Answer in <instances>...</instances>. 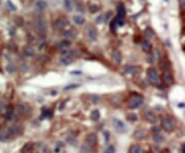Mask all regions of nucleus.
<instances>
[{"mask_svg":"<svg viewBox=\"0 0 185 153\" xmlns=\"http://www.w3.org/2000/svg\"><path fill=\"white\" fill-rule=\"evenodd\" d=\"M33 150V144L32 143H27L23 146L22 148V153H31V151Z\"/></svg>","mask_w":185,"mask_h":153,"instance_id":"24","label":"nucleus"},{"mask_svg":"<svg viewBox=\"0 0 185 153\" xmlns=\"http://www.w3.org/2000/svg\"><path fill=\"white\" fill-rule=\"evenodd\" d=\"M36 29L40 35H46V22L43 16H39L36 20Z\"/></svg>","mask_w":185,"mask_h":153,"instance_id":"2","label":"nucleus"},{"mask_svg":"<svg viewBox=\"0 0 185 153\" xmlns=\"http://www.w3.org/2000/svg\"><path fill=\"white\" fill-rule=\"evenodd\" d=\"M18 110H19V112L24 116H28L30 113H31V108H30L29 105L26 104V103H19Z\"/></svg>","mask_w":185,"mask_h":153,"instance_id":"7","label":"nucleus"},{"mask_svg":"<svg viewBox=\"0 0 185 153\" xmlns=\"http://www.w3.org/2000/svg\"><path fill=\"white\" fill-rule=\"evenodd\" d=\"M144 102V99L140 95H134L129 99V108L130 109H136L139 108Z\"/></svg>","mask_w":185,"mask_h":153,"instance_id":"1","label":"nucleus"},{"mask_svg":"<svg viewBox=\"0 0 185 153\" xmlns=\"http://www.w3.org/2000/svg\"><path fill=\"white\" fill-rule=\"evenodd\" d=\"M100 6L99 5H97V4H90L89 5V9H90V12H92V14H95V12H99L100 10Z\"/></svg>","mask_w":185,"mask_h":153,"instance_id":"30","label":"nucleus"},{"mask_svg":"<svg viewBox=\"0 0 185 153\" xmlns=\"http://www.w3.org/2000/svg\"><path fill=\"white\" fill-rule=\"evenodd\" d=\"M80 85L78 84V83H74V84H70V85H67V87H64V90H70V89H74V88H77L79 87Z\"/></svg>","mask_w":185,"mask_h":153,"instance_id":"31","label":"nucleus"},{"mask_svg":"<svg viewBox=\"0 0 185 153\" xmlns=\"http://www.w3.org/2000/svg\"><path fill=\"white\" fill-rule=\"evenodd\" d=\"M112 58H113V60L115 61L116 64H120V63H121V53H120V51H118V49H115V51H113Z\"/></svg>","mask_w":185,"mask_h":153,"instance_id":"21","label":"nucleus"},{"mask_svg":"<svg viewBox=\"0 0 185 153\" xmlns=\"http://www.w3.org/2000/svg\"><path fill=\"white\" fill-rule=\"evenodd\" d=\"M126 7H124V4H121V3L118 4V5H117V17H118V18L124 19V17H126Z\"/></svg>","mask_w":185,"mask_h":153,"instance_id":"18","label":"nucleus"},{"mask_svg":"<svg viewBox=\"0 0 185 153\" xmlns=\"http://www.w3.org/2000/svg\"><path fill=\"white\" fill-rule=\"evenodd\" d=\"M147 78L151 84H158V82H160V75L155 69H148Z\"/></svg>","mask_w":185,"mask_h":153,"instance_id":"4","label":"nucleus"},{"mask_svg":"<svg viewBox=\"0 0 185 153\" xmlns=\"http://www.w3.org/2000/svg\"><path fill=\"white\" fill-rule=\"evenodd\" d=\"M2 109H3V103H2V101L0 100V111H1Z\"/></svg>","mask_w":185,"mask_h":153,"instance_id":"43","label":"nucleus"},{"mask_svg":"<svg viewBox=\"0 0 185 153\" xmlns=\"http://www.w3.org/2000/svg\"><path fill=\"white\" fill-rule=\"evenodd\" d=\"M63 5L67 12H71L73 9V1L72 0H63Z\"/></svg>","mask_w":185,"mask_h":153,"instance_id":"23","label":"nucleus"},{"mask_svg":"<svg viewBox=\"0 0 185 153\" xmlns=\"http://www.w3.org/2000/svg\"><path fill=\"white\" fill-rule=\"evenodd\" d=\"M110 18H111V12H108L106 14V16H105V18H104V22H105V23H107V22L109 21V19H110Z\"/></svg>","mask_w":185,"mask_h":153,"instance_id":"36","label":"nucleus"},{"mask_svg":"<svg viewBox=\"0 0 185 153\" xmlns=\"http://www.w3.org/2000/svg\"><path fill=\"white\" fill-rule=\"evenodd\" d=\"M144 116H145L146 119H147L149 122H151V123H155V122L158 121V117H156V115L153 113V112L150 111V110H145V112H144Z\"/></svg>","mask_w":185,"mask_h":153,"instance_id":"9","label":"nucleus"},{"mask_svg":"<svg viewBox=\"0 0 185 153\" xmlns=\"http://www.w3.org/2000/svg\"><path fill=\"white\" fill-rule=\"evenodd\" d=\"M130 153H145V152H144V150L142 149L140 146L133 145L132 147H131V149H130Z\"/></svg>","mask_w":185,"mask_h":153,"instance_id":"26","label":"nucleus"},{"mask_svg":"<svg viewBox=\"0 0 185 153\" xmlns=\"http://www.w3.org/2000/svg\"><path fill=\"white\" fill-rule=\"evenodd\" d=\"M153 140H154L155 142H162L163 140V138L162 137V136L158 135V136H154V137H153Z\"/></svg>","mask_w":185,"mask_h":153,"instance_id":"34","label":"nucleus"},{"mask_svg":"<svg viewBox=\"0 0 185 153\" xmlns=\"http://www.w3.org/2000/svg\"><path fill=\"white\" fill-rule=\"evenodd\" d=\"M134 137L136 138V139H138V140H143V139H145V138L147 137V131H144V130L136 131L134 133Z\"/></svg>","mask_w":185,"mask_h":153,"instance_id":"19","label":"nucleus"},{"mask_svg":"<svg viewBox=\"0 0 185 153\" xmlns=\"http://www.w3.org/2000/svg\"><path fill=\"white\" fill-rule=\"evenodd\" d=\"M141 46H142V49H143L145 53H150V51H152L151 42H150L149 40H147V39H144L143 41L141 42Z\"/></svg>","mask_w":185,"mask_h":153,"instance_id":"15","label":"nucleus"},{"mask_svg":"<svg viewBox=\"0 0 185 153\" xmlns=\"http://www.w3.org/2000/svg\"><path fill=\"white\" fill-rule=\"evenodd\" d=\"M116 27H117V25H116V23L114 22V21H112V23H111V26H110V28H111V31H112V32H115V30H116Z\"/></svg>","mask_w":185,"mask_h":153,"instance_id":"37","label":"nucleus"},{"mask_svg":"<svg viewBox=\"0 0 185 153\" xmlns=\"http://www.w3.org/2000/svg\"><path fill=\"white\" fill-rule=\"evenodd\" d=\"M180 3H181V8L185 9V0H180Z\"/></svg>","mask_w":185,"mask_h":153,"instance_id":"42","label":"nucleus"},{"mask_svg":"<svg viewBox=\"0 0 185 153\" xmlns=\"http://www.w3.org/2000/svg\"><path fill=\"white\" fill-rule=\"evenodd\" d=\"M7 131L10 136H18L22 133V128H21L20 126H12L10 128H8Z\"/></svg>","mask_w":185,"mask_h":153,"instance_id":"16","label":"nucleus"},{"mask_svg":"<svg viewBox=\"0 0 185 153\" xmlns=\"http://www.w3.org/2000/svg\"><path fill=\"white\" fill-rule=\"evenodd\" d=\"M183 20H184V22H185V16L183 17Z\"/></svg>","mask_w":185,"mask_h":153,"instance_id":"46","label":"nucleus"},{"mask_svg":"<svg viewBox=\"0 0 185 153\" xmlns=\"http://www.w3.org/2000/svg\"><path fill=\"white\" fill-rule=\"evenodd\" d=\"M87 37H89V39L91 40V41H96L97 40V31L94 27H92V26L87 27Z\"/></svg>","mask_w":185,"mask_h":153,"instance_id":"10","label":"nucleus"},{"mask_svg":"<svg viewBox=\"0 0 185 153\" xmlns=\"http://www.w3.org/2000/svg\"><path fill=\"white\" fill-rule=\"evenodd\" d=\"M6 69H7L9 72H14V71L16 70V67H12V65H9V66H7V68Z\"/></svg>","mask_w":185,"mask_h":153,"instance_id":"40","label":"nucleus"},{"mask_svg":"<svg viewBox=\"0 0 185 153\" xmlns=\"http://www.w3.org/2000/svg\"><path fill=\"white\" fill-rule=\"evenodd\" d=\"M14 107L12 106H8L7 108H6V114H5V116H6V118L7 119H10V118L14 116Z\"/></svg>","mask_w":185,"mask_h":153,"instance_id":"29","label":"nucleus"},{"mask_svg":"<svg viewBox=\"0 0 185 153\" xmlns=\"http://www.w3.org/2000/svg\"><path fill=\"white\" fill-rule=\"evenodd\" d=\"M70 45V41H67V40H65V41L61 42V44H60V47H68Z\"/></svg>","mask_w":185,"mask_h":153,"instance_id":"33","label":"nucleus"},{"mask_svg":"<svg viewBox=\"0 0 185 153\" xmlns=\"http://www.w3.org/2000/svg\"><path fill=\"white\" fill-rule=\"evenodd\" d=\"M71 74H81L80 71H78V72H71Z\"/></svg>","mask_w":185,"mask_h":153,"instance_id":"44","label":"nucleus"},{"mask_svg":"<svg viewBox=\"0 0 185 153\" xmlns=\"http://www.w3.org/2000/svg\"><path fill=\"white\" fill-rule=\"evenodd\" d=\"M145 33H146V35H147V36H153L154 35V33L152 32L151 29H147L145 31Z\"/></svg>","mask_w":185,"mask_h":153,"instance_id":"38","label":"nucleus"},{"mask_svg":"<svg viewBox=\"0 0 185 153\" xmlns=\"http://www.w3.org/2000/svg\"><path fill=\"white\" fill-rule=\"evenodd\" d=\"M5 7L7 8L8 10H10V12H16L17 10V6L14 5V3H12L10 0H7V1L5 2Z\"/></svg>","mask_w":185,"mask_h":153,"instance_id":"25","label":"nucleus"},{"mask_svg":"<svg viewBox=\"0 0 185 153\" xmlns=\"http://www.w3.org/2000/svg\"><path fill=\"white\" fill-rule=\"evenodd\" d=\"M182 153H185V145L182 146Z\"/></svg>","mask_w":185,"mask_h":153,"instance_id":"45","label":"nucleus"},{"mask_svg":"<svg viewBox=\"0 0 185 153\" xmlns=\"http://www.w3.org/2000/svg\"><path fill=\"white\" fill-rule=\"evenodd\" d=\"M77 10H78V12H83V7H82V4H81V3H79V2H77Z\"/></svg>","mask_w":185,"mask_h":153,"instance_id":"39","label":"nucleus"},{"mask_svg":"<svg viewBox=\"0 0 185 153\" xmlns=\"http://www.w3.org/2000/svg\"><path fill=\"white\" fill-rule=\"evenodd\" d=\"M151 131H153V133H158V131H160V128H158V126H153V128H151Z\"/></svg>","mask_w":185,"mask_h":153,"instance_id":"41","label":"nucleus"},{"mask_svg":"<svg viewBox=\"0 0 185 153\" xmlns=\"http://www.w3.org/2000/svg\"><path fill=\"white\" fill-rule=\"evenodd\" d=\"M24 53H25L26 57L32 58L35 56V51H34V48L32 46H27L25 48V51H24Z\"/></svg>","mask_w":185,"mask_h":153,"instance_id":"22","label":"nucleus"},{"mask_svg":"<svg viewBox=\"0 0 185 153\" xmlns=\"http://www.w3.org/2000/svg\"><path fill=\"white\" fill-rule=\"evenodd\" d=\"M163 80L167 85H171L173 83V76L169 71H165L163 74Z\"/></svg>","mask_w":185,"mask_h":153,"instance_id":"13","label":"nucleus"},{"mask_svg":"<svg viewBox=\"0 0 185 153\" xmlns=\"http://www.w3.org/2000/svg\"><path fill=\"white\" fill-rule=\"evenodd\" d=\"M0 55H1V49H0Z\"/></svg>","mask_w":185,"mask_h":153,"instance_id":"47","label":"nucleus"},{"mask_svg":"<svg viewBox=\"0 0 185 153\" xmlns=\"http://www.w3.org/2000/svg\"><path fill=\"white\" fill-rule=\"evenodd\" d=\"M77 35V32L75 29H69V30H66V31L63 32V36L68 39H74Z\"/></svg>","mask_w":185,"mask_h":153,"instance_id":"14","label":"nucleus"},{"mask_svg":"<svg viewBox=\"0 0 185 153\" xmlns=\"http://www.w3.org/2000/svg\"><path fill=\"white\" fill-rule=\"evenodd\" d=\"M9 137H10V135H9V133H8V131H3L0 133V140H1V141H4V142L8 141Z\"/></svg>","mask_w":185,"mask_h":153,"instance_id":"27","label":"nucleus"},{"mask_svg":"<svg viewBox=\"0 0 185 153\" xmlns=\"http://www.w3.org/2000/svg\"><path fill=\"white\" fill-rule=\"evenodd\" d=\"M128 118L131 121H136L137 120V116L135 115V114H130V115H128Z\"/></svg>","mask_w":185,"mask_h":153,"instance_id":"35","label":"nucleus"},{"mask_svg":"<svg viewBox=\"0 0 185 153\" xmlns=\"http://www.w3.org/2000/svg\"><path fill=\"white\" fill-rule=\"evenodd\" d=\"M103 153H115V148H114V146H112V145H110V146H108V147L105 149V151L103 152Z\"/></svg>","mask_w":185,"mask_h":153,"instance_id":"32","label":"nucleus"},{"mask_svg":"<svg viewBox=\"0 0 185 153\" xmlns=\"http://www.w3.org/2000/svg\"><path fill=\"white\" fill-rule=\"evenodd\" d=\"M73 61V58L71 57L70 55H63L61 58H60V63L62 64V65H65V66H68L70 65L71 63H72Z\"/></svg>","mask_w":185,"mask_h":153,"instance_id":"12","label":"nucleus"},{"mask_svg":"<svg viewBox=\"0 0 185 153\" xmlns=\"http://www.w3.org/2000/svg\"><path fill=\"white\" fill-rule=\"evenodd\" d=\"M162 126L165 131H172L175 128V121L169 116H165L162 119Z\"/></svg>","mask_w":185,"mask_h":153,"instance_id":"3","label":"nucleus"},{"mask_svg":"<svg viewBox=\"0 0 185 153\" xmlns=\"http://www.w3.org/2000/svg\"><path fill=\"white\" fill-rule=\"evenodd\" d=\"M35 7L38 12H42V10H44L47 7L46 1V0H37L35 3Z\"/></svg>","mask_w":185,"mask_h":153,"instance_id":"17","label":"nucleus"},{"mask_svg":"<svg viewBox=\"0 0 185 153\" xmlns=\"http://www.w3.org/2000/svg\"><path fill=\"white\" fill-rule=\"evenodd\" d=\"M100 118V111L99 110H94L91 113V119L92 121H97Z\"/></svg>","mask_w":185,"mask_h":153,"instance_id":"28","label":"nucleus"},{"mask_svg":"<svg viewBox=\"0 0 185 153\" xmlns=\"http://www.w3.org/2000/svg\"><path fill=\"white\" fill-rule=\"evenodd\" d=\"M73 22L76 24V25L81 26V25H83V24H85V17L81 16V14H76V16L73 17Z\"/></svg>","mask_w":185,"mask_h":153,"instance_id":"20","label":"nucleus"},{"mask_svg":"<svg viewBox=\"0 0 185 153\" xmlns=\"http://www.w3.org/2000/svg\"><path fill=\"white\" fill-rule=\"evenodd\" d=\"M112 123H113V126L115 128V130L118 131V133H126V131H128V128H126V123H124V121H121L120 119H118V118H114V119L112 120Z\"/></svg>","mask_w":185,"mask_h":153,"instance_id":"5","label":"nucleus"},{"mask_svg":"<svg viewBox=\"0 0 185 153\" xmlns=\"http://www.w3.org/2000/svg\"><path fill=\"white\" fill-rule=\"evenodd\" d=\"M87 144H89L90 146H92V147H94V146H96L97 142H98V138H97V135L96 134H89V135L87 136Z\"/></svg>","mask_w":185,"mask_h":153,"instance_id":"11","label":"nucleus"},{"mask_svg":"<svg viewBox=\"0 0 185 153\" xmlns=\"http://www.w3.org/2000/svg\"><path fill=\"white\" fill-rule=\"evenodd\" d=\"M68 24H69V21L66 18H59L58 20H56L53 24V28L55 30H62L65 27H67Z\"/></svg>","mask_w":185,"mask_h":153,"instance_id":"6","label":"nucleus"},{"mask_svg":"<svg viewBox=\"0 0 185 153\" xmlns=\"http://www.w3.org/2000/svg\"><path fill=\"white\" fill-rule=\"evenodd\" d=\"M124 71L126 73V74H130V75H137L141 72V68L138 66H126L124 69Z\"/></svg>","mask_w":185,"mask_h":153,"instance_id":"8","label":"nucleus"}]
</instances>
